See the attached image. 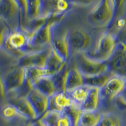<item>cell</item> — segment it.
<instances>
[{"instance_id": "obj_1", "label": "cell", "mask_w": 126, "mask_h": 126, "mask_svg": "<svg viewBox=\"0 0 126 126\" xmlns=\"http://www.w3.org/2000/svg\"><path fill=\"white\" fill-rule=\"evenodd\" d=\"M30 36L23 28L10 31L4 44L6 52L18 59L26 54L34 52L30 46Z\"/></svg>"}, {"instance_id": "obj_2", "label": "cell", "mask_w": 126, "mask_h": 126, "mask_svg": "<svg viewBox=\"0 0 126 126\" xmlns=\"http://www.w3.org/2000/svg\"><path fill=\"white\" fill-rule=\"evenodd\" d=\"M116 17L113 0H101L89 14L88 22L94 27L103 28L112 24Z\"/></svg>"}, {"instance_id": "obj_3", "label": "cell", "mask_w": 126, "mask_h": 126, "mask_svg": "<svg viewBox=\"0 0 126 126\" xmlns=\"http://www.w3.org/2000/svg\"><path fill=\"white\" fill-rule=\"evenodd\" d=\"M118 39L110 32L102 33L96 41L94 49L85 53L88 57L100 62H107L116 50Z\"/></svg>"}, {"instance_id": "obj_4", "label": "cell", "mask_w": 126, "mask_h": 126, "mask_svg": "<svg viewBox=\"0 0 126 126\" xmlns=\"http://www.w3.org/2000/svg\"><path fill=\"white\" fill-rule=\"evenodd\" d=\"M63 15H52L44 25L33 35L30 40V46L35 51L51 47L52 39L57 22Z\"/></svg>"}, {"instance_id": "obj_5", "label": "cell", "mask_w": 126, "mask_h": 126, "mask_svg": "<svg viewBox=\"0 0 126 126\" xmlns=\"http://www.w3.org/2000/svg\"><path fill=\"white\" fill-rule=\"evenodd\" d=\"M0 20L6 23L10 31L20 28L22 16L15 0H2L0 3Z\"/></svg>"}, {"instance_id": "obj_6", "label": "cell", "mask_w": 126, "mask_h": 126, "mask_svg": "<svg viewBox=\"0 0 126 126\" xmlns=\"http://www.w3.org/2000/svg\"><path fill=\"white\" fill-rule=\"evenodd\" d=\"M71 54L86 53L92 46V37L87 30L75 28L68 32Z\"/></svg>"}, {"instance_id": "obj_7", "label": "cell", "mask_w": 126, "mask_h": 126, "mask_svg": "<svg viewBox=\"0 0 126 126\" xmlns=\"http://www.w3.org/2000/svg\"><path fill=\"white\" fill-rule=\"evenodd\" d=\"M76 66L85 76L101 75L109 71L107 62H100L88 57L85 53L78 54Z\"/></svg>"}, {"instance_id": "obj_8", "label": "cell", "mask_w": 126, "mask_h": 126, "mask_svg": "<svg viewBox=\"0 0 126 126\" xmlns=\"http://www.w3.org/2000/svg\"><path fill=\"white\" fill-rule=\"evenodd\" d=\"M27 68L17 66L8 72L3 76L8 96V94L18 92L25 85Z\"/></svg>"}, {"instance_id": "obj_9", "label": "cell", "mask_w": 126, "mask_h": 126, "mask_svg": "<svg viewBox=\"0 0 126 126\" xmlns=\"http://www.w3.org/2000/svg\"><path fill=\"white\" fill-rule=\"evenodd\" d=\"M50 52L51 47L43 50L26 54L18 59L17 66L25 68L32 67L45 68Z\"/></svg>"}, {"instance_id": "obj_10", "label": "cell", "mask_w": 126, "mask_h": 126, "mask_svg": "<svg viewBox=\"0 0 126 126\" xmlns=\"http://www.w3.org/2000/svg\"><path fill=\"white\" fill-rule=\"evenodd\" d=\"M107 63L109 70L114 75L126 78V46L118 42L114 54Z\"/></svg>"}, {"instance_id": "obj_11", "label": "cell", "mask_w": 126, "mask_h": 126, "mask_svg": "<svg viewBox=\"0 0 126 126\" xmlns=\"http://www.w3.org/2000/svg\"><path fill=\"white\" fill-rule=\"evenodd\" d=\"M126 84V78L114 75L110 78L103 88H101L102 98L112 100L119 96Z\"/></svg>"}, {"instance_id": "obj_12", "label": "cell", "mask_w": 126, "mask_h": 126, "mask_svg": "<svg viewBox=\"0 0 126 126\" xmlns=\"http://www.w3.org/2000/svg\"><path fill=\"white\" fill-rule=\"evenodd\" d=\"M8 103L13 105L25 119L34 120L39 118L27 96H12L9 99Z\"/></svg>"}, {"instance_id": "obj_13", "label": "cell", "mask_w": 126, "mask_h": 126, "mask_svg": "<svg viewBox=\"0 0 126 126\" xmlns=\"http://www.w3.org/2000/svg\"><path fill=\"white\" fill-rule=\"evenodd\" d=\"M68 32H57L56 27L54 29L51 47L59 54L63 58L67 61L71 55Z\"/></svg>"}, {"instance_id": "obj_14", "label": "cell", "mask_w": 126, "mask_h": 126, "mask_svg": "<svg viewBox=\"0 0 126 126\" xmlns=\"http://www.w3.org/2000/svg\"><path fill=\"white\" fill-rule=\"evenodd\" d=\"M40 118L49 110L50 97L44 94L37 89L32 88L27 96Z\"/></svg>"}, {"instance_id": "obj_15", "label": "cell", "mask_w": 126, "mask_h": 126, "mask_svg": "<svg viewBox=\"0 0 126 126\" xmlns=\"http://www.w3.org/2000/svg\"><path fill=\"white\" fill-rule=\"evenodd\" d=\"M40 118L50 126H73L72 120L64 111L48 110Z\"/></svg>"}, {"instance_id": "obj_16", "label": "cell", "mask_w": 126, "mask_h": 126, "mask_svg": "<svg viewBox=\"0 0 126 126\" xmlns=\"http://www.w3.org/2000/svg\"><path fill=\"white\" fill-rule=\"evenodd\" d=\"M102 100L101 88L90 86L87 98L81 108L83 111H98Z\"/></svg>"}, {"instance_id": "obj_17", "label": "cell", "mask_w": 126, "mask_h": 126, "mask_svg": "<svg viewBox=\"0 0 126 126\" xmlns=\"http://www.w3.org/2000/svg\"><path fill=\"white\" fill-rule=\"evenodd\" d=\"M67 64V61L61 57L51 47V52L47 59L45 69L49 76H52L58 73Z\"/></svg>"}, {"instance_id": "obj_18", "label": "cell", "mask_w": 126, "mask_h": 126, "mask_svg": "<svg viewBox=\"0 0 126 126\" xmlns=\"http://www.w3.org/2000/svg\"><path fill=\"white\" fill-rule=\"evenodd\" d=\"M71 103V99L67 92H57L50 97L49 110L63 112Z\"/></svg>"}, {"instance_id": "obj_19", "label": "cell", "mask_w": 126, "mask_h": 126, "mask_svg": "<svg viewBox=\"0 0 126 126\" xmlns=\"http://www.w3.org/2000/svg\"><path fill=\"white\" fill-rule=\"evenodd\" d=\"M85 85L84 76L76 66L69 69L67 82L66 92H69L73 89Z\"/></svg>"}, {"instance_id": "obj_20", "label": "cell", "mask_w": 126, "mask_h": 126, "mask_svg": "<svg viewBox=\"0 0 126 126\" xmlns=\"http://www.w3.org/2000/svg\"><path fill=\"white\" fill-rule=\"evenodd\" d=\"M46 76L49 75L45 68H39L35 67L27 68L26 85L30 90H32L40 79Z\"/></svg>"}, {"instance_id": "obj_21", "label": "cell", "mask_w": 126, "mask_h": 126, "mask_svg": "<svg viewBox=\"0 0 126 126\" xmlns=\"http://www.w3.org/2000/svg\"><path fill=\"white\" fill-rule=\"evenodd\" d=\"M35 88L46 94L49 97L53 96L57 92L51 76H46L41 78L35 85Z\"/></svg>"}, {"instance_id": "obj_22", "label": "cell", "mask_w": 126, "mask_h": 126, "mask_svg": "<svg viewBox=\"0 0 126 126\" xmlns=\"http://www.w3.org/2000/svg\"><path fill=\"white\" fill-rule=\"evenodd\" d=\"M114 75L112 72L110 70L101 75H96L93 76H84V81L85 85L89 86L98 87L102 88L109 81V79Z\"/></svg>"}, {"instance_id": "obj_23", "label": "cell", "mask_w": 126, "mask_h": 126, "mask_svg": "<svg viewBox=\"0 0 126 126\" xmlns=\"http://www.w3.org/2000/svg\"><path fill=\"white\" fill-rule=\"evenodd\" d=\"M90 87V86L84 85L66 92L70 96L73 103L81 107L82 105L86 100V99L87 98Z\"/></svg>"}, {"instance_id": "obj_24", "label": "cell", "mask_w": 126, "mask_h": 126, "mask_svg": "<svg viewBox=\"0 0 126 126\" xmlns=\"http://www.w3.org/2000/svg\"><path fill=\"white\" fill-rule=\"evenodd\" d=\"M102 116L98 111H83L78 126H96Z\"/></svg>"}, {"instance_id": "obj_25", "label": "cell", "mask_w": 126, "mask_h": 126, "mask_svg": "<svg viewBox=\"0 0 126 126\" xmlns=\"http://www.w3.org/2000/svg\"><path fill=\"white\" fill-rule=\"evenodd\" d=\"M69 69L68 66L66 64L61 71L51 76L57 92H66V82Z\"/></svg>"}, {"instance_id": "obj_26", "label": "cell", "mask_w": 126, "mask_h": 126, "mask_svg": "<svg viewBox=\"0 0 126 126\" xmlns=\"http://www.w3.org/2000/svg\"><path fill=\"white\" fill-rule=\"evenodd\" d=\"M43 0H27V19L29 21L37 18L42 15Z\"/></svg>"}, {"instance_id": "obj_27", "label": "cell", "mask_w": 126, "mask_h": 126, "mask_svg": "<svg viewBox=\"0 0 126 126\" xmlns=\"http://www.w3.org/2000/svg\"><path fill=\"white\" fill-rule=\"evenodd\" d=\"M1 115L6 120H13L16 118H25L19 113L18 110L12 103H8L3 105L1 109Z\"/></svg>"}, {"instance_id": "obj_28", "label": "cell", "mask_w": 126, "mask_h": 126, "mask_svg": "<svg viewBox=\"0 0 126 126\" xmlns=\"http://www.w3.org/2000/svg\"><path fill=\"white\" fill-rule=\"evenodd\" d=\"M64 112L72 120L73 126H78L79 120L83 112L81 107L72 102L71 104L64 110Z\"/></svg>"}, {"instance_id": "obj_29", "label": "cell", "mask_w": 126, "mask_h": 126, "mask_svg": "<svg viewBox=\"0 0 126 126\" xmlns=\"http://www.w3.org/2000/svg\"><path fill=\"white\" fill-rule=\"evenodd\" d=\"M120 124L119 118L112 113H102V116L96 126H119Z\"/></svg>"}, {"instance_id": "obj_30", "label": "cell", "mask_w": 126, "mask_h": 126, "mask_svg": "<svg viewBox=\"0 0 126 126\" xmlns=\"http://www.w3.org/2000/svg\"><path fill=\"white\" fill-rule=\"evenodd\" d=\"M10 30L6 24L0 20V49L4 46L6 37L10 33Z\"/></svg>"}, {"instance_id": "obj_31", "label": "cell", "mask_w": 126, "mask_h": 126, "mask_svg": "<svg viewBox=\"0 0 126 126\" xmlns=\"http://www.w3.org/2000/svg\"><path fill=\"white\" fill-rule=\"evenodd\" d=\"M71 4H76L79 6H93V8L97 5L101 0H68Z\"/></svg>"}, {"instance_id": "obj_32", "label": "cell", "mask_w": 126, "mask_h": 126, "mask_svg": "<svg viewBox=\"0 0 126 126\" xmlns=\"http://www.w3.org/2000/svg\"><path fill=\"white\" fill-rule=\"evenodd\" d=\"M7 97L8 94L3 79V76L0 74V105L5 104L4 102H6Z\"/></svg>"}, {"instance_id": "obj_33", "label": "cell", "mask_w": 126, "mask_h": 126, "mask_svg": "<svg viewBox=\"0 0 126 126\" xmlns=\"http://www.w3.org/2000/svg\"><path fill=\"white\" fill-rule=\"evenodd\" d=\"M15 1L20 8L22 17L24 18L25 19H27V0H15Z\"/></svg>"}, {"instance_id": "obj_34", "label": "cell", "mask_w": 126, "mask_h": 126, "mask_svg": "<svg viewBox=\"0 0 126 126\" xmlns=\"http://www.w3.org/2000/svg\"><path fill=\"white\" fill-rule=\"evenodd\" d=\"M115 27L119 30H122L126 27V19L123 17H120L115 22Z\"/></svg>"}, {"instance_id": "obj_35", "label": "cell", "mask_w": 126, "mask_h": 126, "mask_svg": "<svg viewBox=\"0 0 126 126\" xmlns=\"http://www.w3.org/2000/svg\"><path fill=\"white\" fill-rule=\"evenodd\" d=\"M31 122L32 126H50L46 122H44L41 118H38L37 119L33 120V122Z\"/></svg>"}, {"instance_id": "obj_36", "label": "cell", "mask_w": 126, "mask_h": 126, "mask_svg": "<svg viewBox=\"0 0 126 126\" xmlns=\"http://www.w3.org/2000/svg\"><path fill=\"white\" fill-rule=\"evenodd\" d=\"M113 2H114L115 6V9H116V15L117 14L118 11L119 10V9L121 8L122 4L124 3V0H113Z\"/></svg>"}, {"instance_id": "obj_37", "label": "cell", "mask_w": 126, "mask_h": 126, "mask_svg": "<svg viewBox=\"0 0 126 126\" xmlns=\"http://www.w3.org/2000/svg\"><path fill=\"white\" fill-rule=\"evenodd\" d=\"M118 42H120L123 43L126 46V30H124L120 35V37L117 38Z\"/></svg>"}, {"instance_id": "obj_38", "label": "cell", "mask_w": 126, "mask_h": 126, "mask_svg": "<svg viewBox=\"0 0 126 126\" xmlns=\"http://www.w3.org/2000/svg\"><path fill=\"white\" fill-rule=\"evenodd\" d=\"M119 97L121 99V100L123 102H124L125 103H126V86H125L124 88L123 91L121 93V94L119 95Z\"/></svg>"}, {"instance_id": "obj_39", "label": "cell", "mask_w": 126, "mask_h": 126, "mask_svg": "<svg viewBox=\"0 0 126 126\" xmlns=\"http://www.w3.org/2000/svg\"><path fill=\"white\" fill-rule=\"evenodd\" d=\"M20 126H31V122H27V123H24L23 124L20 125Z\"/></svg>"}, {"instance_id": "obj_40", "label": "cell", "mask_w": 126, "mask_h": 126, "mask_svg": "<svg viewBox=\"0 0 126 126\" xmlns=\"http://www.w3.org/2000/svg\"><path fill=\"white\" fill-rule=\"evenodd\" d=\"M1 1H2V0H0V3H1Z\"/></svg>"}, {"instance_id": "obj_41", "label": "cell", "mask_w": 126, "mask_h": 126, "mask_svg": "<svg viewBox=\"0 0 126 126\" xmlns=\"http://www.w3.org/2000/svg\"><path fill=\"white\" fill-rule=\"evenodd\" d=\"M121 126V125H120V126Z\"/></svg>"}, {"instance_id": "obj_42", "label": "cell", "mask_w": 126, "mask_h": 126, "mask_svg": "<svg viewBox=\"0 0 126 126\" xmlns=\"http://www.w3.org/2000/svg\"><path fill=\"white\" fill-rule=\"evenodd\" d=\"M43 1H44V0H43Z\"/></svg>"}]
</instances>
